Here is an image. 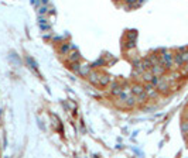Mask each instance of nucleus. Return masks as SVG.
I'll return each mask as SVG.
<instances>
[{
  "label": "nucleus",
  "mask_w": 188,
  "mask_h": 158,
  "mask_svg": "<svg viewBox=\"0 0 188 158\" xmlns=\"http://www.w3.org/2000/svg\"><path fill=\"white\" fill-rule=\"evenodd\" d=\"M160 62L165 68H171V65H173V55H171L170 52H163V55L160 58Z\"/></svg>",
  "instance_id": "f257e3e1"
},
{
  "label": "nucleus",
  "mask_w": 188,
  "mask_h": 158,
  "mask_svg": "<svg viewBox=\"0 0 188 158\" xmlns=\"http://www.w3.org/2000/svg\"><path fill=\"white\" fill-rule=\"evenodd\" d=\"M144 92L147 93V96H150V98H154L157 95V90H156V86L150 82V84L146 85V88H144Z\"/></svg>",
  "instance_id": "f03ea898"
},
{
  "label": "nucleus",
  "mask_w": 188,
  "mask_h": 158,
  "mask_svg": "<svg viewBox=\"0 0 188 158\" xmlns=\"http://www.w3.org/2000/svg\"><path fill=\"white\" fill-rule=\"evenodd\" d=\"M150 71H152L153 75H157V76H161V75L164 74V68H163L161 65H158V64H154Z\"/></svg>",
  "instance_id": "7ed1b4c3"
},
{
  "label": "nucleus",
  "mask_w": 188,
  "mask_h": 158,
  "mask_svg": "<svg viewBox=\"0 0 188 158\" xmlns=\"http://www.w3.org/2000/svg\"><path fill=\"white\" fill-rule=\"evenodd\" d=\"M78 74H81L82 76H88V75L91 74V66H89V65L79 66V72H78Z\"/></svg>",
  "instance_id": "20e7f679"
},
{
  "label": "nucleus",
  "mask_w": 188,
  "mask_h": 158,
  "mask_svg": "<svg viewBox=\"0 0 188 158\" xmlns=\"http://www.w3.org/2000/svg\"><path fill=\"white\" fill-rule=\"evenodd\" d=\"M142 76H143V81H146V82H152V79H153L154 75L152 74V71L149 69V71H146V72H143Z\"/></svg>",
  "instance_id": "39448f33"
},
{
  "label": "nucleus",
  "mask_w": 188,
  "mask_h": 158,
  "mask_svg": "<svg viewBox=\"0 0 188 158\" xmlns=\"http://www.w3.org/2000/svg\"><path fill=\"white\" fill-rule=\"evenodd\" d=\"M142 92H144V88L140 86V85H134L133 88H132V93H133V95H137V96H139Z\"/></svg>",
  "instance_id": "423d86ee"
},
{
  "label": "nucleus",
  "mask_w": 188,
  "mask_h": 158,
  "mask_svg": "<svg viewBox=\"0 0 188 158\" xmlns=\"http://www.w3.org/2000/svg\"><path fill=\"white\" fill-rule=\"evenodd\" d=\"M68 59L71 61L72 64H74V62H77V61L79 59V54H78V51H75V50H74V51H72V54H71V55L68 56Z\"/></svg>",
  "instance_id": "0eeeda50"
},
{
  "label": "nucleus",
  "mask_w": 188,
  "mask_h": 158,
  "mask_svg": "<svg viewBox=\"0 0 188 158\" xmlns=\"http://www.w3.org/2000/svg\"><path fill=\"white\" fill-rule=\"evenodd\" d=\"M88 78H89V81H91L92 84H98V82H99V75L95 74V72H93V74H89Z\"/></svg>",
  "instance_id": "6e6552de"
},
{
  "label": "nucleus",
  "mask_w": 188,
  "mask_h": 158,
  "mask_svg": "<svg viewBox=\"0 0 188 158\" xmlns=\"http://www.w3.org/2000/svg\"><path fill=\"white\" fill-rule=\"evenodd\" d=\"M173 58H174V61H175V64H177V65H181V64H184V61H183V56H181V54L173 55Z\"/></svg>",
  "instance_id": "1a4fd4ad"
},
{
  "label": "nucleus",
  "mask_w": 188,
  "mask_h": 158,
  "mask_svg": "<svg viewBox=\"0 0 188 158\" xmlns=\"http://www.w3.org/2000/svg\"><path fill=\"white\" fill-rule=\"evenodd\" d=\"M161 81H163V79H161L160 76H157V75H154V76H153V79H152V84L154 85V86H158Z\"/></svg>",
  "instance_id": "9d476101"
},
{
  "label": "nucleus",
  "mask_w": 188,
  "mask_h": 158,
  "mask_svg": "<svg viewBox=\"0 0 188 158\" xmlns=\"http://www.w3.org/2000/svg\"><path fill=\"white\" fill-rule=\"evenodd\" d=\"M157 89H160V90H163V92H167V89H168V85L165 84V82H163V81H161L160 85L157 86Z\"/></svg>",
  "instance_id": "9b49d317"
},
{
  "label": "nucleus",
  "mask_w": 188,
  "mask_h": 158,
  "mask_svg": "<svg viewBox=\"0 0 188 158\" xmlns=\"http://www.w3.org/2000/svg\"><path fill=\"white\" fill-rule=\"evenodd\" d=\"M61 54H62V55H65V54H68V51H69V45L68 44H64V45L61 47Z\"/></svg>",
  "instance_id": "f8f14e48"
},
{
  "label": "nucleus",
  "mask_w": 188,
  "mask_h": 158,
  "mask_svg": "<svg viewBox=\"0 0 188 158\" xmlns=\"http://www.w3.org/2000/svg\"><path fill=\"white\" fill-rule=\"evenodd\" d=\"M99 84L101 85H108L109 84V76H102V78H99Z\"/></svg>",
  "instance_id": "ddd939ff"
},
{
  "label": "nucleus",
  "mask_w": 188,
  "mask_h": 158,
  "mask_svg": "<svg viewBox=\"0 0 188 158\" xmlns=\"http://www.w3.org/2000/svg\"><path fill=\"white\" fill-rule=\"evenodd\" d=\"M126 100H127V106H133L134 102H136V98H134V96H129Z\"/></svg>",
  "instance_id": "4468645a"
},
{
  "label": "nucleus",
  "mask_w": 188,
  "mask_h": 158,
  "mask_svg": "<svg viewBox=\"0 0 188 158\" xmlns=\"http://www.w3.org/2000/svg\"><path fill=\"white\" fill-rule=\"evenodd\" d=\"M181 56H183V61H184V62H188V51L183 52V54H181Z\"/></svg>",
  "instance_id": "2eb2a0df"
},
{
  "label": "nucleus",
  "mask_w": 188,
  "mask_h": 158,
  "mask_svg": "<svg viewBox=\"0 0 188 158\" xmlns=\"http://www.w3.org/2000/svg\"><path fill=\"white\" fill-rule=\"evenodd\" d=\"M183 130L184 133H188V123H184L183 124Z\"/></svg>",
  "instance_id": "dca6fc26"
}]
</instances>
